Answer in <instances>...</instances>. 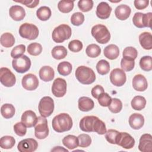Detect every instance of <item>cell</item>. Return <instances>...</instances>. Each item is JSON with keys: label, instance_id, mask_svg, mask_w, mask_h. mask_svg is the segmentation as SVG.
<instances>
[{"label": "cell", "instance_id": "cell-1", "mask_svg": "<svg viewBox=\"0 0 152 152\" xmlns=\"http://www.w3.org/2000/svg\"><path fill=\"white\" fill-rule=\"evenodd\" d=\"M73 122L71 117L65 113H59L55 116L52 122V128L57 132H63L69 131L72 127Z\"/></svg>", "mask_w": 152, "mask_h": 152}, {"label": "cell", "instance_id": "cell-2", "mask_svg": "<svg viewBox=\"0 0 152 152\" xmlns=\"http://www.w3.org/2000/svg\"><path fill=\"white\" fill-rule=\"evenodd\" d=\"M77 80L83 84H90L96 80V75L92 69L86 66H80L75 71Z\"/></svg>", "mask_w": 152, "mask_h": 152}, {"label": "cell", "instance_id": "cell-3", "mask_svg": "<svg viewBox=\"0 0 152 152\" xmlns=\"http://www.w3.org/2000/svg\"><path fill=\"white\" fill-rule=\"evenodd\" d=\"M72 31L71 27L65 24H62L55 27L52 31V37L56 43H62L68 40L71 36Z\"/></svg>", "mask_w": 152, "mask_h": 152}, {"label": "cell", "instance_id": "cell-4", "mask_svg": "<svg viewBox=\"0 0 152 152\" xmlns=\"http://www.w3.org/2000/svg\"><path fill=\"white\" fill-rule=\"evenodd\" d=\"M91 35L100 44L107 43L110 39V33L107 28L103 24L94 26L91 31Z\"/></svg>", "mask_w": 152, "mask_h": 152}, {"label": "cell", "instance_id": "cell-5", "mask_svg": "<svg viewBox=\"0 0 152 152\" xmlns=\"http://www.w3.org/2000/svg\"><path fill=\"white\" fill-rule=\"evenodd\" d=\"M54 101L49 96L42 97L39 103L38 109L40 115L46 118L50 116L54 110Z\"/></svg>", "mask_w": 152, "mask_h": 152}, {"label": "cell", "instance_id": "cell-6", "mask_svg": "<svg viewBox=\"0 0 152 152\" xmlns=\"http://www.w3.org/2000/svg\"><path fill=\"white\" fill-rule=\"evenodd\" d=\"M19 34L23 38L28 40H34L39 35V29L33 24L25 23L19 28Z\"/></svg>", "mask_w": 152, "mask_h": 152}, {"label": "cell", "instance_id": "cell-7", "mask_svg": "<svg viewBox=\"0 0 152 152\" xmlns=\"http://www.w3.org/2000/svg\"><path fill=\"white\" fill-rule=\"evenodd\" d=\"M49 134V128L47 119L43 116H38L36 124L34 125L35 137L40 140L44 139Z\"/></svg>", "mask_w": 152, "mask_h": 152}, {"label": "cell", "instance_id": "cell-8", "mask_svg": "<svg viewBox=\"0 0 152 152\" xmlns=\"http://www.w3.org/2000/svg\"><path fill=\"white\" fill-rule=\"evenodd\" d=\"M31 64L30 59L24 55L12 61V65L14 69L16 72L21 74L28 71L30 68Z\"/></svg>", "mask_w": 152, "mask_h": 152}, {"label": "cell", "instance_id": "cell-9", "mask_svg": "<svg viewBox=\"0 0 152 152\" xmlns=\"http://www.w3.org/2000/svg\"><path fill=\"white\" fill-rule=\"evenodd\" d=\"M99 118L95 116H86L80 121V128L86 132H95Z\"/></svg>", "mask_w": 152, "mask_h": 152}, {"label": "cell", "instance_id": "cell-10", "mask_svg": "<svg viewBox=\"0 0 152 152\" xmlns=\"http://www.w3.org/2000/svg\"><path fill=\"white\" fill-rule=\"evenodd\" d=\"M135 140L127 132H118L116 138V144L125 148L131 149L135 145Z\"/></svg>", "mask_w": 152, "mask_h": 152}, {"label": "cell", "instance_id": "cell-11", "mask_svg": "<svg viewBox=\"0 0 152 152\" xmlns=\"http://www.w3.org/2000/svg\"><path fill=\"white\" fill-rule=\"evenodd\" d=\"M0 81L4 86L11 87L15 84L16 78L10 69L2 67L0 69Z\"/></svg>", "mask_w": 152, "mask_h": 152}, {"label": "cell", "instance_id": "cell-12", "mask_svg": "<svg viewBox=\"0 0 152 152\" xmlns=\"http://www.w3.org/2000/svg\"><path fill=\"white\" fill-rule=\"evenodd\" d=\"M126 76L124 71L120 68L113 69L110 74V81L117 87L122 86L126 82Z\"/></svg>", "mask_w": 152, "mask_h": 152}, {"label": "cell", "instance_id": "cell-13", "mask_svg": "<svg viewBox=\"0 0 152 152\" xmlns=\"http://www.w3.org/2000/svg\"><path fill=\"white\" fill-rule=\"evenodd\" d=\"M52 92L56 97H63L66 92V82L61 78H56L52 86Z\"/></svg>", "mask_w": 152, "mask_h": 152}, {"label": "cell", "instance_id": "cell-14", "mask_svg": "<svg viewBox=\"0 0 152 152\" xmlns=\"http://www.w3.org/2000/svg\"><path fill=\"white\" fill-rule=\"evenodd\" d=\"M21 83L24 89L28 91H33L37 88L39 80L34 74L30 73L25 75L23 77Z\"/></svg>", "mask_w": 152, "mask_h": 152}, {"label": "cell", "instance_id": "cell-15", "mask_svg": "<svg viewBox=\"0 0 152 152\" xmlns=\"http://www.w3.org/2000/svg\"><path fill=\"white\" fill-rule=\"evenodd\" d=\"M38 147V143L33 138H26L20 141L17 148L20 152H32L35 151Z\"/></svg>", "mask_w": 152, "mask_h": 152}, {"label": "cell", "instance_id": "cell-16", "mask_svg": "<svg viewBox=\"0 0 152 152\" xmlns=\"http://www.w3.org/2000/svg\"><path fill=\"white\" fill-rule=\"evenodd\" d=\"M138 149L142 152H151L152 150V136L149 134L142 135L140 138Z\"/></svg>", "mask_w": 152, "mask_h": 152}, {"label": "cell", "instance_id": "cell-17", "mask_svg": "<svg viewBox=\"0 0 152 152\" xmlns=\"http://www.w3.org/2000/svg\"><path fill=\"white\" fill-rule=\"evenodd\" d=\"M111 12L112 8L106 2H101L97 7L96 14L99 18L105 20L109 17Z\"/></svg>", "mask_w": 152, "mask_h": 152}, {"label": "cell", "instance_id": "cell-18", "mask_svg": "<svg viewBox=\"0 0 152 152\" xmlns=\"http://www.w3.org/2000/svg\"><path fill=\"white\" fill-rule=\"evenodd\" d=\"M21 120L27 127L31 128L34 126L37 121V117L33 111L28 110L23 113Z\"/></svg>", "mask_w": 152, "mask_h": 152}, {"label": "cell", "instance_id": "cell-19", "mask_svg": "<svg viewBox=\"0 0 152 152\" xmlns=\"http://www.w3.org/2000/svg\"><path fill=\"white\" fill-rule=\"evenodd\" d=\"M133 88L138 91H144L148 87V83L145 77L142 74H137L132 79Z\"/></svg>", "mask_w": 152, "mask_h": 152}, {"label": "cell", "instance_id": "cell-20", "mask_svg": "<svg viewBox=\"0 0 152 152\" xmlns=\"http://www.w3.org/2000/svg\"><path fill=\"white\" fill-rule=\"evenodd\" d=\"M144 124V118L141 114L134 113L129 118V124L134 129H140L143 126Z\"/></svg>", "mask_w": 152, "mask_h": 152}, {"label": "cell", "instance_id": "cell-21", "mask_svg": "<svg viewBox=\"0 0 152 152\" xmlns=\"http://www.w3.org/2000/svg\"><path fill=\"white\" fill-rule=\"evenodd\" d=\"M10 16L15 21H21L26 16L24 9L20 5H13L9 10Z\"/></svg>", "mask_w": 152, "mask_h": 152}, {"label": "cell", "instance_id": "cell-22", "mask_svg": "<svg viewBox=\"0 0 152 152\" xmlns=\"http://www.w3.org/2000/svg\"><path fill=\"white\" fill-rule=\"evenodd\" d=\"M131 12V8L124 4L118 5L115 10V14L116 18L120 20H125L130 15Z\"/></svg>", "mask_w": 152, "mask_h": 152}, {"label": "cell", "instance_id": "cell-23", "mask_svg": "<svg viewBox=\"0 0 152 152\" xmlns=\"http://www.w3.org/2000/svg\"><path fill=\"white\" fill-rule=\"evenodd\" d=\"M78 109L83 112H88L92 110L94 106V102L88 97L83 96L78 100Z\"/></svg>", "mask_w": 152, "mask_h": 152}, {"label": "cell", "instance_id": "cell-24", "mask_svg": "<svg viewBox=\"0 0 152 152\" xmlns=\"http://www.w3.org/2000/svg\"><path fill=\"white\" fill-rule=\"evenodd\" d=\"M39 75L42 80L48 82L53 79L55 77V72L53 69L50 66H43L40 69Z\"/></svg>", "mask_w": 152, "mask_h": 152}, {"label": "cell", "instance_id": "cell-25", "mask_svg": "<svg viewBox=\"0 0 152 152\" xmlns=\"http://www.w3.org/2000/svg\"><path fill=\"white\" fill-rule=\"evenodd\" d=\"M139 42L141 46L145 50L152 49V36L149 32H143L139 36Z\"/></svg>", "mask_w": 152, "mask_h": 152}, {"label": "cell", "instance_id": "cell-26", "mask_svg": "<svg viewBox=\"0 0 152 152\" xmlns=\"http://www.w3.org/2000/svg\"><path fill=\"white\" fill-rule=\"evenodd\" d=\"M119 55V48L113 44H110L107 46L104 49V55L106 58L113 60L116 59Z\"/></svg>", "mask_w": 152, "mask_h": 152}, {"label": "cell", "instance_id": "cell-27", "mask_svg": "<svg viewBox=\"0 0 152 152\" xmlns=\"http://www.w3.org/2000/svg\"><path fill=\"white\" fill-rule=\"evenodd\" d=\"M63 144L68 149H74L78 146V137L73 135H68L62 140Z\"/></svg>", "mask_w": 152, "mask_h": 152}, {"label": "cell", "instance_id": "cell-28", "mask_svg": "<svg viewBox=\"0 0 152 152\" xmlns=\"http://www.w3.org/2000/svg\"><path fill=\"white\" fill-rule=\"evenodd\" d=\"M131 104L133 109L136 110H141L145 106L146 100L143 96H137L132 99Z\"/></svg>", "mask_w": 152, "mask_h": 152}, {"label": "cell", "instance_id": "cell-29", "mask_svg": "<svg viewBox=\"0 0 152 152\" xmlns=\"http://www.w3.org/2000/svg\"><path fill=\"white\" fill-rule=\"evenodd\" d=\"M51 53L54 59L60 60L66 56L67 50L63 46H56L52 49Z\"/></svg>", "mask_w": 152, "mask_h": 152}, {"label": "cell", "instance_id": "cell-30", "mask_svg": "<svg viewBox=\"0 0 152 152\" xmlns=\"http://www.w3.org/2000/svg\"><path fill=\"white\" fill-rule=\"evenodd\" d=\"M15 112L14 106L10 103L4 104L1 107V115L5 119L12 118L15 114Z\"/></svg>", "mask_w": 152, "mask_h": 152}, {"label": "cell", "instance_id": "cell-31", "mask_svg": "<svg viewBox=\"0 0 152 152\" xmlns=\"http://www.w3.org/2000/svg\"><path fill=\"white\" fill-rule=\"evenodd\" d=\"M0 42L2 46L5 48H11L15 43L14 36L10 33H3L0 39Z\"/></svg>", "mask_w": 152, "mask_h": 152}, {"label": "cell", "instance_id": "cell-32", "mask_svg": "<svg viewBox=\"0 0 152 152\" xmlns=\"http://www.w3.org/2000/svg\"><path fill=\"white\" fill-rule=\"evenodd\" d=\"M51 10L50 8L46 6L40 7L36 11V15L41 21H46L51 17Z\"/></svg>", "mask_w": 152, "mask_h": 152}, {"label": "cell", "instance_id": "cell-33", "mask_svg": "<svg viewBox=\"0 0 152 152\" xmlns=\"http://www.w3.org/2000/svg\"><path fill=\"white\" fill-rule=\"evenodd\" d=\"M57 70L59 74L63 76H66L71 74L72 71V65L67 61L60 62L57 67Z\"/></svg>", "mask_w": 152, "mask_h": 152}, {"label": "cell", "instance_id": "cell-34", "mask_svg": "<svg viewBox=\"0 0 152 152\" xmlns=\"http://www.w3.org/2000/svg\"><path fill=\"white\" fill-rule=\"evenodd\" d=\"M15 144V140L12 136L5 135L0 139V146L4 149H10L14 147Z\"/></svg>", "mask_w": 152, "mask_h": 152}, {"label": "cell", "instance_id": "cell-35", "mask_svg": "<svg viewBox=\"0 0 152 152\" xmlns=\"http://www.w3.org/2000/svg\"><path fill=\"white\" fill-rule=\"evenodd\" d=\"M74 8L73 1H60L58 4V8L61 12L68 13Z\"/></svg>", "mask_w": 152, "mask_h": 152}, {"label": "cell", "instance_id": "cell-36", "mask_svg": "<svg viewBox=\"0 0 152 152\" xmlns=\"http://www.w3.org/2000/svg\"><path fill=\"white\" fill-rule=\"evenodd\" d=\"M96 69L99 74L106 75L110 71L109 63L104 59L100 60L96 64Z\"/></svg>", "mask_w": 152, "mask_h": 152}, {"label": "cell", "instance_id": "cell-37", "mask_svg": "<svg viewBox=\"0 0 152 152\" xmlns=\"http://www.w3.org/2000/svg\"><path fill=\"white\" fill-rule=\"evenodd\" d=\"M86 53L88 57L96 58L101 53V48L96 44H90L86 48Z\"/></svg>", "mask_w": 152, "mask_h": 152}, {"label": "cell", "instance_id": "cell-38", "mask_svg": "<svg viewBox=\"0 0 152 152\" xmlns=\"http://www.w3.org/2000/svg\"><path fill=\"white\" fill-rule=\"evenodd\" d=\"M122 55L124 57L123 58L128 60L134 61L137 57L138 52L135 48L132 46H128L124 49Z\"/></svg>", "mask_w": 152, "mask_h": 152}, {"label": "cell", "instance_id": "cell-39", "mask_svg": "<svg viewBox=\"0 0 152 152\" xmlns=\"http://www.w3.org/2000/svg\"><path fill=\"white\" fill-rule=\"evenodd\" d=\"M140 68L145 71H150L152 69V58L150 56H144L140 61Z\"/></svg>", "mask_w": 152, "mask_h": 152}, {"label": "cell", "instance_id": "cell-40", "mask_svg": "<svg viewBox=\"0 0 152 152\" xmlns=\"http://www.w3.org/2000/svg\"><path fill=\"white\" fill-rule=\"evenodd\" d=\"M42 46L40 43L34 42L28 45L27 47L28 53L33 56H37L42 53Z\"/></svg>", "mask_w": 152, "mask_h": 152}, {"label": "cell", "instance_id": "cell-41", "mask_svg": "<svg viewBox=\"0 0 152 152\" xmlns=\"http://www.w3.org/2000/svg\"><path fill=\"white\" fill-rule=\"evenodd\" d=\"M108 108L111 112L118 113L120 112L122 109V102L117 98H113L112 99L111 103L108 106Z\"/></svg>", "mask_w": 152, "mask_h": 152}, {"label": "cell", "instance_id": "cell-42", "mask_svg": "<svg viewBox=\"0 0 152 152\" xmlns=\"http://www.w3.org/2000/svg\"><path fill=\"white\" fill-rule=\"evenodd\" d=\"M77 137L78 140V146L80 147H88L91 143V138L88 134H81Z\"/></svg>", "mask_w": 152, "mask_h": 152}, {"label": "cell", "instance_id": "cell-43", "mask_svg": "<svg viewBox=\"0 0 152 152\" xmlns=\"http://www.w3.org/2000/svg\"><path fill=\"white\" fill-rule=\"evenodd\" d=\"M78 7L81 11L88 12L93 8V1L92 0H80L78 2Z\"/></svg>", "mask_w": 152, "mask_h": 152}, {"label": "cell", "instance_id": "cell-44", "mask_svg": "<svg viewBox=\"0 0 152 152\" xmlns=\"http://www.w3.org/2000/svg\"><path fill=\"white\" fill-rule=\"evenodd\" d=\"M84 21V15L80 12L74 13L71 17V22L74 26H78L81 25Z\"/></svg>", "mask_w": 152, "mask_h": 152}, {"label": "cell", "instance_id": "cell-45", "mask_svg": "<svg viewBox=\"0 0 152 152\" xmlns=\"http://www.w3.org/2000/svg\"><path fill=\"white\" fill-rule=\"evenodd\" d=\"M26 51V46L24 45H19L14 47L11 52V56L14 59H16L23 56Z\"/></svg>", "mask_w": 152, "mask_h": 152}, {"label": "cell", "instance_id": "cell-46", "mask_svg": "<svg viewBox=\"0 0 152 152\" xmlns=\"http://www.w3.org/2000/svg\"><path fill=\"white\" fill-rule=\"evenodd\" d=\"M111 97L107 93H102L99 97L97 98V100L100 106L103 107H107L110 105L112 102Z\"/></svg>", "mask_w": 152, "mask_h": 152}, {"label": "cell", "instance_id": "cell-47", "mask_svg": "<svg viewBox=\"0 0 152 152\" xmlns=\"http://www.w3.org/2000/svg\"><path fill=\"white\" fill-rule=\"evenodd\" d=\"M135 62L133 60H128L122 58L121 61V66L123 71L129 72L134 69Z\"/></svg>", "mask_w": 152, "mask_h": 152}, {"label": "cell", "instance_id": "cell-48", "mask_svg": "<svg viewBox=\"0 0 152 152\" xmlns=\"http://www.w3.org/2000/svg\"><path fill=\"white\" fill-rule=\"evenodd\" d=\"M83 45L79 40H71L68 44L69 49L72 52H78L83 49Z\"/></svg>", "mask_w": 152, "mask_h": 152}, {"label": "cell", "instance_id": "cell-49", "mask_svg": "<svg viewBox=\"0 0 152 152\" xmlns=\"http://www.w3.org/2000/svg\"><path fill=\"white\" fill-rule=\"evenodd\" d=\"M26 126L21 122H17L14 125V131L15 133L20 136L23 137L26 135L27 132Z\"/></svg>", "mask_w": 152, "mask_h": 152}, {"label": "cell", "instance_id": "cell-50", "mask_svg": "<svg viewBox=\"0 0 152 152\" xmlns=\"http://www.w3.org/2000/svg\"><path fill=\"white\" fill-rule=\"evenodd\" d=\"M118 132V131L115 129H109L105 133L106 140L110 144H116V138Z\"/></svg>", "mask_w": 152, "mask_h": 152}, {"label": "cell", "instance_id": "cell-51", "mask_svg": "<svg viewBox=\"0 0 152 152\" xmlns=\"http://www.w3.org/2000/svg\"><path fill=\"white\" fill-rule=\"evenodd\" d=\"M142 16L143 13L142 12H136L132 18L133 24L138 28L144 27L142 24Z\"/></svg>", "mask_w": 152, "mask_h": 152}, {"label": "cell", "instance_id": "cell-52", "mask_svg": "<svg viewBox=\"0 0 152 152\" xmlns=\"http://www.w3.org/2000/svg\"><path fill=\"white\" fill-rule=\"evenodd\" d=\"M104 88L102 86L100 85H96L94 87L92 88L91 89V95L92 96L95 98V99H97L99 97V96L103 93H104Z\"/></svg>", "mask_w": 152, "mask_h": 152}, {"label": "cell", "instance_id": "cell-53", "mask_svg": "<svg viewBox=\"0 0 152 152\" xmlns=\"http://www.w3.org/2000/svg\"><path fill=\"white\" fill-rule=\"evenodd\" d=\"M149 3L148 0H135L134 1V6L137 10H144L148 7Z\"/></svg>", "mask_w": 152, "mask_h": 152}, {"label": "cell", "instance_id": "cell-54", "mask_svg": "<svg viewBox=\"0 0 152 152\" xmlns=\"http://www.w3.org/2000/svg\"><path fill=\"white\" fill-rule=\"evenodd\" d=\"M16 2L21 3L25 5L28 8H34L36 7L39 3V0H22V1H14Z\"/></svg>", "mask_w": 152, "mask_h": 152}, {"label": "cell", "instance_id": "cell-55", "mask_svg": "<svg viewBox=\"0 0 152 152\" xmlns=\"http://www.w3.org/2000/svg\"><path fill=\"white\" fill-rule=\"evenodd\" d=\"M151 18H152V13L151 12L143 14L142 24H143V26L144 27H151Z\"/></svg>", "mask_w": 152, "mask_h": 152}, {"label": "cell", "instance_id": "cell-56", "mask_svg": "<svg viewBox=\"0 0 152 152\" xmlns=\"http://www.w3.org/2000/svg\"><path fill=\"white\" fill-rule=\"evenodd\" d=\"M51 151H66V152H68V150H67L66 149H65V148H62V147H60V146L55 147L54 148L52 149Z\"/></svg>", "mask_w": 152, "mask_h": 152}]
</instances>
